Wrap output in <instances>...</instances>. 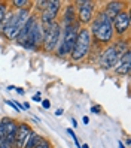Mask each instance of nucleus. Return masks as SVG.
Returning a JSON list of instances; mask_svg holds the SVG:
<instances>
[{
    "mask_svg": "<svg viewBox=\"0 0 131 148\" xmlns=\"http://www.w3.org/2000/svg\"><path fill=\"white\" fill-rule=\"evenodd\" d=\"M119 56L116 54V51L113 49V47H107L106 49L103 51V54H101V58H100V63L103 67H106V69H113L116 66V63L119 62Z\"/></svg>",
    "mask_w": 131,
    "mask_h": 148,
    "instance_id": "11",
    "label": "nucleus"
},
{
    "mask_svg": "<svg viewBox=\"0 0 131 148\" xmlns=\"http://www.w3.org/2000/svg\"><path fill=\"white\" fill-rule=\"evenodd\" d=\"M42 108H43V109H49V108H51V102H49L48 99L42 100Z\"/></svg>",
    "mask_w": 131,
    "mask_h": 148,
    "instance_id": "25",
    "label": "nucleus"
},
{
    "mask_svg": "<svg viewBox=\"0 0 131 148\" xmlns=\"http://www.w3.org/2000/svg\"><path fill=\"white\" fill-rule=\"evenodd\" d=\"M14 90H15L16 93H18V94H21V96H22V94H25V91H24V90L21 88V87H15V88H14Z\"/></svg>",
    "mask_w": 131,
    "mask_h": 148,
    "instance_id": "27",
    "label": "nucleus"
},
{
    "mask_svg": "<svg viewBox=\"0 0 131 148\" xmlns=\"http://www.w3.org/2000/svg\"><path fill=\"white\" fill-rule=\"evenodd\" d=\"M112 47H113V49L116 51V54L119 57H122L125 53H128V51H130V47H128V42L127 40H118V42L113 43Z\"/></svg>",
    "mask_w": 131,
    "mask_h": 148,
    "instance_id": "17",
    "label": "nucleus"
},
{
    "mask_svg": "<svg viewBox=\"0 0 131 148\" xmlns=\"http://www.w3.org/2000/svg\"><path fill=\"white\" fill-rule=\"evenodd\" d=\"M81 148H90V147L86 145V144H83V145H81Z\"/></svg>",
    "mask_w": 131,
    "mask_h": 148,
    "instance_id": "33",
    "label": "nucleus"
},
{
    "mask_svg": "<svg viewBox=\"0 0 131 148\" xmlns=\"http://www.w3.org/2000/svg\"><path fill=\"white\" fill-rule=\"evenodd\" d=\"M118 145H119V148H125V147H124V144H122V142H121V141H119V142H118Z\"/></svg>",
    "mask_w": 131,
    "mask_h": 148,
    "instance_id": "32",
    "label": "nucleus"
},
{
    "mask_svg": "<svg viewBox=\"0 0 131 148\" xmlns=\"http://www.w3.org/2000/svg\"><path fill=\"white\" fill-rule=\"evenodd\" d=\"M63 24H64V27H67V25H72V24H75V3H69V5L66 6Z\"/></svg>",
    "mask_w": 131,
    "mask_h": 148,
    "instance_id": "16",
    "label": "nucleus"
},
{
    "mask_svg": "<svg viewBox=\"0 0 131 148\" xmlns=\"http://www.w3.org/2000/svg\"><path fill=\"white\" fill-rule=\"evenodd\" d=\"M16 127L18 124L9 117H5L0 121V136H3L6 139V142L14 148L15 144V133H16Z\"/></svg>",
    "mask_w": 131,
    "mask_h": 148,
    "instance_id": "7",
    "label": "nucleus"
},
{
    "mask_svg": "<svg viewBox=\"0 0 131 148\" xmlns=\"http://www.w3.org/2000/svg\"><path fill=\"white\" fill-rule=\"evenodd\" d=\"M77 6V20L81 24H88L92 21V14H94V2L90 0H81L75 3Z\"/></svg>",
    "mask_w": 131,
    "mask_h": 148,
    "instance_id": "9",
    "label": "nucleus"
},
{
    "mask_svg": "<svg viewBox=\"0 0 131 148\" xmlns=\"http://www.w3.org/2000/svg\"><path fill=\"white\" fill-rule=\"evenodd\" d=\"M122 11H124V3H122V2H109L103 12H104V15H106L109 20H113Z\"/></svg>",
    "mask_w": 131,
    "mask_h": 148,
    "instance_id": "15",
    "label": "nucleus"
},
{
    "mask_svg": "<svg viewBox=\"0 0 131 148\" xmlns=\"http://www.w3.org/2000/svg\"><path fill=\"white\" fill-rule=\"evenodd\" d=\"M60 9H61V2H58V0H49L48 6L42 11L40 21L39 23L43 25V27H45V25L52 24V23H55V18H57Z\"/></svg>",
    "mask_w": 131,
    "mask_h": 148,
    "instance_id": "8",
    "label": "nucleus"
},
{
    "mask_svg": "<svg viewBox=\"0 0 131 148\" xmlns=\"http://www.w3.org/2000/svg\"><path fill=\"white\" fill-rule=\"evenodd\" d=\"M31 132V129L27 123H20L18 127H16V133H15V144L14 147L15 148H22L25 141H27V138Z\"/></svg>",
    "mask_w": 131,
    "mask_h": 148,
    "instance_id": "12",
    "label": "nucleus"
},
{
    "mask_svg": "<svg viewBox=\"0 0 131 148\" xmlns=\"http://www.w3.org/2000/svg\"><path fill=\"white\" fill-rule=\"evenodd\" d=\"M6 103H7L9 106H12V108L15 109V112H18V114L21 112V106H20L18 102H15V100H6Z\"/></svg>",
    "mask_w": 131,
    "mask_h": 148,
    "instance_id": "22",
    "label": "nucleus"
},
{
    "mask_svg": "<svg viewBox=\"0 0 131 148\" xmlns=\"http://www.w3.org/2000/svg\"><path fill=\"white\" fill-rule=\"evenodd\" d=\"M39 139H40V136L36 133V132H30V135H29V138H27V141H25V144H24V147L22 148H34L37 145V142H39Z\"/></svg>",
    "mask_w": 131,
    "mask_h": 148,
    "instance_id": "18",
    "label": "nucleus"
},
{
    "mask_svg": "<svg viewBox=\"0 0 131 148\" xmlns=\"http://www.w3.org/2000/svg\"><path fill=\"white\" fill-rule=\"evenodd\" d=\"M37 21V18L34 15H30L29 16V20H27V23L24 24V27L20 30V33H18V36H16V39H15V42H18L20 45L22 47L24 43H25V40H27V36H29V32L31 30V27H33V24Z\"/></svg>",
    "mask_w": 131,
    "mask_h": 148,
    "instance_id": "14",
    "label": "nucleus"
},
{
    "mask_svg": "<svg viewBox=\"0 0 131 148\" xmlns=\"http://www.w3.org/2000/svg\"><path fill=\"white\" fill-rule=\"evenodd\" d=\"M12 5L16 8V9H27V6L31 5L29 0H14Z\"/></svg>",
    "mask_w": 131,
    "mask_h": 148,
    "instance_id": "19",
    "label": "nucleus"
},
{
    "mask_svg": "<svg viewBox=\"0 0 131 148\" xmlns=\"http://www.w3.org/2000/svg\"><path fill=\"white\" fill-rule=\"evenodd\" d=\"M90 33L94 34L95 39L101 43H109L113 38V25H112V20H109L104 12L101 11L97 18H95L91 24V29H90Z\"/></svg>",
    "mask_w": 131,
    "mask_h": 148,
    "instance_id": "2",
    "label": "nucleus"
},
{
    "mask_svg": "<svg viewBox=\"0 0 131 148\" xmlns=\"http://www.w3.org/2000/svg\"><path fill=\"white\" fill-rule=\"evenodd\" d=\"M34 148H51V142L48 141V139H45V138H42V136H40L37 145L34 147Z\"/></svg>",
    "mask_w": 131,
    "mask_h": 148,
    "instance_id": "20",
    "label": "nucleus"
},
{
    "mask_svg": "<svg viewBox=\"0 0 131 148\" xmlns=\"http://www.w3.org/2000/svg\"><path fill=\"white\" fill-rule=\"evenodd\" d=\"M112 25H113V32H116L118 34H124L130 27V12L122 11L118 16L112 20Z\"/></svg>",
    "mask_w": 131,
    "mask_h": 148,
    "instance_id": "10",
    "label": "nucleus"
},
{
    "mask_svg": "<svg viewBox=\"0 0 131 148\" xmlns=\"http://www.w3.org/2000/svg\"><path fill=\"white\" fill-rule=\"evenodd\" d=\"M60 34H61V25L57 21L43 27V43H42V47H43V49H45L46 53L55 51V48L58 45Z\"/></svg>",
    "mask_w": 131,
    "mask_h": 148,
    "instance_id": "5",
    "label": "nucleus"
},
{
    "mask_svg": "<svg viewBox=\"0 0 131 148\" xmlns=\"http://www.w3.org/2000/svg\"><path fill=\"white\" fill-rule=\"evenodd\" d=\"M42 43H43V27L39 21H36L33 24L31 30L29 32L27 40H25V43L22 47L27 48V49H36L42 45Z\"/></svg>",
    "mask_w": 131,
    "mask_h": 148,
    "instance_id": "6",
    "label": "nucleus"
},
{
    "mask_svg": "<svg viewBox=\"0 0 131 148\" xmlns=\"http://www.w3.org/2000/svg\"><path fill=\"white\" fill-rule=\"evenodd\" d=\"M100 111H101L100 106H92V108H91V112H94V114H98Z\"/></svg>",
    "mask_w": 131,
    "mask_h": 148,
    "instance_id": "28",
    "label": "nucleus"
},
{
    "mask_svg": "<svg viewBox=\"0 0 131 148\" xmlns=\"http://www.w3.org/2000/svg\"><path fill=\"white\" fill-rule=\"evenodd\" d=\"M29 16H30L29 8L27 9H16L15 12L6 14L2 25H0V33H2L7 40H15L20 30L24 27V24L27 23Z\"/></svg>",
    "mask_w": 131,
    "mask_h": 148,
    "instance_id": "1",
    "label": "nucleus"
},
{
    "mask_svg": "<svg viewBox=\"0 0 131 148\" xmlns=\"http://www.w3.org/2000/svg\"><path fill=\"white\" fill-rule=\"evenodd\" d=\"M48 3H49V0H39V2H34V8L39 11H43L48 6Z\"/></svg>",
    "mask_w": 131,
    "mask_h": 148,
    "instance_id": "21",
    "label": "nucleus"
},
{
    "mask_svg": "<svg viewBox=\"0 0 131 148\" xmlns=\"http://www.w3.org/2000/svg\"><path fill=\"white\" fill-rule=\"evenodd\" d=\"M77 32H79L77 23H75L72 25H67V27L63 29V32H61V34H60V39H58V45L55 48L58 57H64V56L72 54V49L75 47V42H76Z\"/></svg>",
    "mask_w": 131,
    "mask_h": 148,
    "instance_id": "3",
    "label": "nucleus"
},
{
    "mask_svg": "<svg viewBox=\"0 0 131 148\" xmlns=\"http://www.w3.org/2000/svg\"><path fill=\"white\" fill-rule=\"evenodd\" d=\"M0 148H12L9 144L6 142V139L3 136H0Z\"/></svg>",
    "mask_w": 131,
    "mask_h": 148,
    "instance_id": "24",
    "label": "nucleus"
},
{
    "mask_svg": "<svg viewBox=\"0 0 131 148\" xmlns=\"http://www.w3.org/2000/svg\"><path fill=\"white\" fill-rule=\"evenodd\" d=\"M82 121H83V124H88V123H90V118H88V117H83Z\"/></svg>",
    "mask_w": 131,
    "mask_h": 148,
    "instance_id": "30",
    "label": "nucleus"
},
{
    "mask_svg": "<svg viewBox=\"0 0 131 148\" xmlns=\"http://www.w3.org/2000/svg\"><path fill=\"white\" fill-rule=\"evenodd\" d=\"M72 124H73V127H77V121L75 118H72Z\"/></svg>",
    "mask_w": 131,
    "mask_h": 148,
    "instance_id": "31",
    "label": "nucleus"
},
{
    "mask_svg": "<svg viewBox=\"0 0 131 148\" xmlns=\"http://www.w3.org/2000/svg\"><path fill=\"white\" fill-rule=\"evenodd\" d=\"M113 69H115V72L118 75H128L130 73V69H131V53L130 51L119 58V62L116 63V66Z\"/></svg>",
    "mask_w": 131,
    "mask_h": 148,
    "instance_id": "13",
    "label": "nucleus"
},
{
    "mask_svg": "<svg viewBox=\"0 0 131 148\" xmlns=\"http://www.w3.org/2000/svg\"><path fill=\"white\" fill-rule=\"evenodd\" d=\"M5 16H6V5L5 3H0V25H2Z\"/></svg>",
    "mask_w": 131,
    "mask_h": 148,
    "instance_id": "23",
    "label": "nucleus"
},
{
    "mask_svg": "<svg viewBox=\"0 0 131 148\" xmlns=\"http://www.w3.org/2000/svg\"><path fill=\"white\" fill-rule=\"evenodd\" d=\"M63 112H64L63 109H57V112H55V115H57V117H61V115H63Z\"/></svg>",
    "mask_w": 131,
    "mask_h": 148,
    "instance_id": "29",
    "label": "nucleus"
},
{
    "mask_svg": "<svg viewBox=\"0 0 131 148\" xmlns=\"http://www.w3.org/2000/svg\"><path fill=\"white\" fill-rule=\"evenodd\" d=\"M90 48H91V33H90V29H79L70 57L75 60V62H81V60H83L86 56H88Z\"/></svg>",
    "mask_w": 131,
    "mask_h": 148,
    "instance_id": "4",
    "label": "nucleus"
},
{
    "mask_svg": "<svg viewBox=\"0 0 131 148\" xmlns=\"http://www.w3.org/2000/svg\"><path fill=\"white\" fill-rule=\"evenodd\" d=\"M33 100H34V102H42V97H40V93H39V91H37V94L33 96Z\"/></svg>",
    "mask_w": 131,
    "mask_h": 148,
    "instance_id": "26",
    "label": "nucleus"
}]
</instances>
